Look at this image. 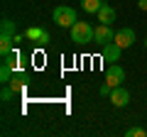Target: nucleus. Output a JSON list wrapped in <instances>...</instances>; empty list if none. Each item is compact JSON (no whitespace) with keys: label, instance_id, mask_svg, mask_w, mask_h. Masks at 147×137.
<instances>
[{"label":"nucleus","instance_id":"f257e3e1","mask_svg":"<svg viewBox=\"0 0 147 137\" xmlns=\"http://www.w3.org/2000/svg\"><path fill=\"white\" fill-rule=\"evenodd\" d=\"M52 17H54V22H57L59 27H69V30L74 27V22H79L76 10H74V7H69V5H57Z\"/></svg>","mask_w":147,"mask_h":137},{"label":"nucleus","instance_id":"f03ea898","mask_svg":"<svg viewBox=\"0 0 147 137\" xmlns=\"http://www.w3.org/2000/svg\"><path fill=\"white\" fill-rule=\"evenodd\" d=\"M71 42H76V44L93 42V27H91L88 22H74V27H71Z\"/></svg>","mask_w":147,"mask_h":137},{"label":"nucleus","instance_id":"7ed1b4c3","mask_svg":"<svg viewBox=\"0 0 147 137\" xmlns=\"http://www.w3.org/2000/svg\"><path fill=\"white\" fill-rule=\"evenodd\" d=\"M123 81H125V71H123L120 64H110L108 71H105V83L110 86V88H115V86H123Z\"/></svg>","mask_w":147,"mask_h":137},{"label":"nucleus","instance_id":"20e7f679","mask_svg":"<svg viewBox=\"0 0 147 137\" xmlns=\"http://www.w3.org/2000/svg\"><path fill=\"white\" fill-rule=\"evenodd\" d=\"M93 42H98V44H110V42H115V32L110 30V25H103L100 22L98 27H93Z\"/></svg>","mask_w":147,"mask_h":137},{"label":"nucleus","instance_id":"39448f33","mask_svg":"<svg viewBox=\"0 0 147 137\" xmlns=\"http://www.w3.org/2000/svg\"><path fill=\"white\" fill-rule=\"evenodd\" d=\"M108 100H110V103H113L115 108H125L127 103H130V91H127V88H123V86H115V88L110 91Z\"/></svg>","mask_w":147,"mask_h":137},{"label":"nucleus","instance_id":"423d86ee","mask_svg":"<svg viewBox=\"0 0 147 137\" xmlns=\"http://www.w3.org/2000/svg\"><path fill=\"white\" fill-rule=\"evenodd\" d=\"M120 54H123V47L120 44H115V42H110V44H105L103 47V61L105 64H115V61H120Z\"/></svg>","mask_w":147,"mask_h":137},{"label":"nucleus","instance_id":"0eeeda50","mask_svg":"<svg viewBox=\"0 0 147 137\" xmlns=\"http://www.w3.org/2000/svg\"><path fill=\"white\" fill-rule=\"evenodd\" d=\"M132 42H135V30H130V27H123V30L115 32V44H120L123 49L132 47Z\"/></svg>","mask_w":147,"mask_h":137},{"label":"nucleus","instance_id":"6e6552de","mask_svg":"<svg viewBox=\"0 0 147 137\" xmlns=\"http://www.w3.org/2000/svg\"><path fill=\"white\" fill-rule=\"evenodd\" d=\"M25 37L30 39V42L47 44V42H49V32H47V30H42V27H30V30H25Z\"/></svg>","mask_w":147,"mask_h":137},{"label":"nucleus","instance_id":"1a4fd4ad","mask_svg":"<svg viewBox=\"0 0 147 137\" xmlns=\"http://www.w3.org/2000/svg\"><path fill=\"white\" fill-rule=\"evenodd\" d=\"M96 17H98V22H103V25H110V22H115V7L108 5V3H103L100 10L96 12Z\"/></svg>","mask_w":147,"mask_h":137},{"label":"nucleus","instance_id":"9d476101","mask_svg":"<svg viewBox=\"0 0 147 137\" xmlns=\"http://www.w3.org/2000/svg\"><path fill=\"white\" fill-rule=\"evenodd\" d=\"M12 42H15V34H0V54L3 56L12 54Z\"/></svg>","mask_w":147,"mask_h":137},{"label":"nucleus","instance_id":"9b49d317","mask_svg":"<svg viewBox=\"0 0 147 137\" xmlns=\"http://www.w3.org/2000/svg\"><path fill=\"white\" fill-rule=\"evenodd\" d=\"M10 88L15 91V93H20V91L25 88V74L15 71V76H12V81H10Z\"/></svg>","mask_w":147,"mask_h":137},{"label":"nucleus","instance_id":"f8f14e48","mask_svg":"<svg viewBox=\"0 0 147 137\" xmlns=\"http://www.w3.org/2000/svg\"><path fill=\"white\" fill-rule=\"evenodd\" d=\"M100 5H103V0H81V7H84L86 12H98L100 10Z\"/></svg>","mask_w":147,"mask_h":137},{"label":"nucleus","instance_id":"ddd939ff","mask_svg":"<svg viewBox=\"0 0 147 137\" xmlns=\"http://www.w3.org/2000/svg\"><path fill=\"white\" fill-rule=\"evenodd\" d=\"M3 34H15V22L12 20H3Z\"/></svg>","mask_w":147,"mask_h":137},{"label":"nucleus","instance_id":"4468645a","mask_svg":"<svg viewBox=\"0 0 147 137\" xmlns=\"http://www.w3.org/2000/svg\"><path fill=\"white\" fill-rule=\"evenodd\" d=\"M12 95H15V91H12L10 86L5 83V88H3V93H0V98H3V103H10V100H12Z\"/></svg>","mask_w":147,"mask_h":137},{"label":"nucleus","instance_id":"2eb2a0df","mask_svg":"<svg viewBox=\"0 0 147 137\" xmlns=\"http://www.w3.org/2000/svg\"><path fill=\"white\" fill-rule=\"evenodd\" d=\"M125 135H127V137H145V135H147V130H142V127H130Z\"/></svg>","mask_w":147,"mask_h":137},{"label":"nucleus","instance_id":"dca6fc26","mask_svg":"<svg viewBox=\"0 0 147 137\" xmlns=\"http://www.w3.org/2000/svg\"><path fill=\"white\" fill-rule=\"evenodd\" d=\"M110 91H113V88H110L108 83H103V86L98 88V93H100V95H110Z\"/></svg>","mask_w":147,"mask_h":137},{"label":"nucleus","instance_id":"f3484780","mask_svg":"<svg viewBox=\"0 0 147 137\" xmlns=\"http://www.w3.org/2000/svg\"><path fill=\"white\" fill-rule=\"evenodd\" d=\"M137 7L140 10H147V0H137Z\"/></svg>","mask_w":147,"mask_h":137},{"label":"nucleus","instance_id":"a211bd4d","mask_svg":"<svg viewBox=\"0 0 147 137\" xmlns=\"http://www.w3.org/2000/svg\"><path fill=\"white\" fill-rule=\"evenodd\" d=\"M145 49H147V39H145Z\"/></svg>","mask_w":147,"mask_h":137}]
</instances>
